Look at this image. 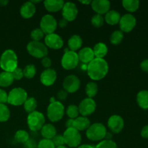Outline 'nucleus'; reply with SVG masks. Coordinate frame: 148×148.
<instances>
[{
    "mask_svg": "<svg viewBox=\"0 0 148 148\" xmlns=\"http://www.w3.org/2000/svg\"><path fill=\"white\" fill-rule=\"evenodd\" d=\"M108 64L104 59L95 58L87 65V73L88 77L93 81L103 79L108 72Z\"/></svg>",
    "mask_w": 148,
    "mask_h": 148,
    "instance_id": "nucleus-1",
    "label": "nucleus"
},
{
    "mask_svg": "<svg viewBox=\"0 0 148 148\" xmlns=\"http://www.w3.org/2000/svg\"><path fill=\"white\" fill-rule=\"evenodd\" d=\"M18 59L15 52L12 49H7L2 53L0 57V67L3 72H12L18 67Z\"/></svg>",
    "mask_w": 148,
    "mask_h": 148,
    "instance_id": "nucleus-2",
    "label": "nucleus"
},
{
    "mask_svg": "<svg viewBox=\"0 0 148 148\" xmlns=\"http://www.w3.org/2000/svg\"><path fill=\"white\" fill-rule=\"evenodd\" d=\"M106 127L101 123H94L90 124L86 130V137L92 142H101L105 140L106 135Z\"/></svg>",
    "mask_w": 148,
    "mask_h": 148,
    "instance_id": "nucleus-3",
    "label": "nucleus"
},
{
    "mask_svg": "<svg viewBox=\"0 0 148 148\" xmlns=\"http://www.w3.org/2000/svg\"><path fill=\"white\" fill-rule=\"evenodd\" d=\"M65 113V108L62 102L58 101H55L49 103L48 106L46 114L52 122H58L62 119Z\"/></svg>",
    "mask_w": 148,
    "mask_h": 148,
    "instance_id": "nucleus-4",
    "label": "nucleus"
},
{
    "mask_svg": "<svg viewBox=\"0 0 148 148\" xmlns=\"http://www.w3.org/2000/svg\"><path fill=\"white\" fill-rule=\"evenodd\" d=\"M27 98V92L22 88L12 89L8 93L7 103L14 106H20L24 104Z\"/></svg>",
    "mask_w": 148,
    "mask_h": 148,
    "instance_id": "nucleus-5",
    "label": "nucleus"
},
{
    "mask_svg": "<svg viewBox=\"0 0 148 148\" xmlns=\"http://www.w3.org/2000/svg\"><path fill=\"white\" fill-rule=\"evenodd\" d=\"M46 119L41 112L38 111L29 114L27 118V124L32 132L40 131L45 125Z\"/></svg>",
    "mask_w": 148,
    "mask_h": 148,
    "instance_id": "nucleus-6",
    "label": "nucleus"
},
{
    "mask_svg": "<svg viewBox=\"0 0 148 148\" xmlns=\"http://www.w3.org/2000/svg\"><path fill=\"white\" fill-rule=\"evenodd\" d=\"M65 145L68 147H77L82 142V136L79 132L75 128H67L63 134Z\"/></svg>",
    "mask_w": 148,
    "mask_h": 148,
    "instance_id": "nucleus-7",
    "label": "nucleus"
},
{
    "mask_svg": "<svg viewBox=\"0 0 148 148\" xmlns=\"http://www.w3.org/2000/svg\"><path fill=\"white\" fill-rule=\"evenodd\" d=\"M26 49L29 54L36 59H43L47 56L48 48L40 41L31 40L27 43Z\"/></svg>",
    "mask_w": 148,
    "mask_h": 148,
    "instance_id": "nucleus-8",
    "label": "nucleus"
},
{
    "mask_svg": "<svg viewBox=\"0 0 148 148\" xmlns=\"http://www.w3.org/2000/svg\"><path fill=\"white\" fill-rule=\"evenodd\" d=\"M79 58L77 52L68 51L64 52L61 60L62 66L65 70H72L79 64Z\"/></svg>",
    "mask_w": 148,
    "mask_h": 148,
    "instance_id": "nucleus-9",
    "label": "nucleus"
},
{
    "mask_svg": "<svg viewBox=\"0 0 148 148\" xmlns=\"http://www.w3.org/2000/svg\"><path fill=\"white\" fill-rule=\"evenodd\" d=\"M57 21L51 14H45L41 17L40 22V28L44 34L49 35L53 33L57 27Z\"/></svg>",
    "mask_w": 148,
    "mask_h": 148,
    "instance_id": "nucleus-10",
    "label": "nucleus"
},
{
    "mask_svg": "<svg viewBox=\"0 0 148 148\" xmlns=\"http://www.w3.org/2000/svg\"><path fill=\"white\" fill-rule=\"evenodd\" d=\"M96 103L93 98H85L79 103L78 106L79 112L82 116L88 117L95 112L96 109Z\"/></svg>",
    "mask_w": 148,
    "mask_h": 148,
    "instance_id": "nucleus-11",
    "label": "nucleus"
},
{
    "mask_svg": "<svg viewBox=\"0 0 148 148\" xmlns=\"http://www.w3.org/2000/svg\"><path fill=\"white\" fill-rule=\"evenodd\" d=\"M119 27L123 33H130L132 31L137 24V20L133 14L127 13L121 16L119 21Z\"/></svg>",
    "mask_w": 148,
    "mask_h": 148,
    "instance_id": "nucleus-12",
    "label": "nucleus"
},
{
    "mask_svg": "<svg viewBox=\"0 0 148 148\" xmlns=\"http://www.w3.org/2000/svg\"><path fill=\"white\" fill-rule=\"evenodd\" d=\"M80 87V80L74 75H68L63 81V88L68 93H75Z\"/></svg>",
    "mask_w": 148,
    "mask_h": 148,
    "instance_id": "nucleus-13",
    "label": "nucleus"
},
{
    "mask_svg": "<svg viewBox=\"0 0 148 148\" xmlns=\"http://www.w3.org/2000/svg\"><path fill=\"white\" fill-rule=\"evenodd\" d=\"M62 11V17L68 23L74 21L78 15V9L76 4L70 1L64 3Z\"/></svg>",
    "mask_w": 148,
    "mask_h": 148,
    "instance_id": "nucleus-14",
    "label": "nucleus"
},
{
    "mask_svg": "<svg viewBox=\"0 0 148 148\" xmlns=\"http://www.w3.org/2000/svg\"><path fill=\"white\" fill-rule=\"evenodd\" d=\"M44 41L46 46L53 50H58L62 49L64 45V40L59 35L56 33H51L46 35L44 38Z\"/></svg>",
    "mask_w": 148,
    "mask_h": 148,
    "instance_id": "nucleus-15",
    "label": "nucleus"
},
{
    "mask_svg": "<svg viewBox=\"0 0 148 148\" xmlns=\"http://www.w3.org/2000/svg\"><path fill=\"white\" fill-rule=\"evenodd\" d=\"M108 127L114 134H119L124 127V121L122 117L117 114L111 116L108 120Z\"/></svg>",
    "mask_w": 148,
    "mask_h": 148,
    "instance_id": "nucleus-16",
    "label": "nucleus"
},
{
    "mask_svg": "<svg viewBox=\"0 0 148 148\" xmlns=\"http://www.w3.org/2000/svg\"><path fill=\"white\" fill-rule=\"evenodd\" d=\"M56 78H57V74L55 69L49 68V69H45L40 74V80L43 85L49 87L54 84Z\"/></svg>",
    "mask_w": 148,
    "mask_h": 148,
    "instance_id": "nucleus-17",
    "label": "nucleus"
},
{
    "mask_svg": "<svg viewBox=\"0 0 148 148\" xmlns=\"http://www.w3.org/2000/svg\"><path fill=\"white\" fill-rule=\"evenodd\" d=\"M91 7L96 14H106L111 8V2L108 0H93L91 3Z\"/></svg>",
    "mask_w": 148,
    "mask_h": 148,
    "instance_id": "nucleus-18",
    "label": "nucleus"
},
{
    "mask_svg": "<svg viewBox=\"0 0 148 148\" xmlns=\"http://www.w3.org/2000/svg\"><path fill=\"white\" fill-rule=\"evenodd\" d=\"M77 55L79 62L83 63V64L87 65L95 58L92 49L88 46L81 49L77 53Z\"/></svg>",
    "mask_w": 148,
    "mask_h": 148,
    "instance_id": "nucleus-19",
    "label": "nucleus"
},
{
    "mask_svg": "<svg viewBox=\"0 0 148 148\" xmlns=\"http://www.w3.org/2000/svg\"><path fill=\"white\" fill-rule=\"evenodd\" d=\"M36 12V5L31 1H26L20 9V14L24 19H30L34 16Z\"/></svg>",
    "mask_w": 148,
    "mask_h": 148,
    "instance_id": "nucleus-20",
    "label": "nucleus"
},
{
    "mask_svg": "<svg viewBox=\"0 0 148 148\" xmlns=\"http://www.w3.org/2000/svg\"><path fill=\"white\" fill-rule=\"evenodd\" d=\"M64 3L63 0H46L43 1L44 7L50 12H57L62 10Z\"/></svg>",
    "mask_w": 148,
    "mask_h": 148,
    "instance_id": "nucleus-21",
    "label": "nucleus"
},
{
    "mask_svg": "<svg viewBox=\"0 0 148 148\" xmlns=\"http://www.w3.org/2000/svg\"><path fill=\"white\" fill-rule=\"evenodd\" d=\"M90 121L88 117L79 116L77 118L74 119L73 128L77 130L78 132L87 130L90 126Z\"/></svg>",
    "mask_w": 148,
    "mask_h": 148,
    "instance_id": "nucleus-22",
    "label": "nucleus"
},
{
    "mask_svg": "<svg viewBox=\"0 0 148 148\" xmlns=\"http://www.w3.org/2000/svg\"><path fill=\"white\" fill-rule=\"evenodd\" d=\"M121 14L116 10H109L104 17V20L106 23L110 25H116L119 24L121 19Z\"/></svg>",
    "mask_w": 148,
    "mask_h": 148,
    "instance_id": "nucleus-23",
    "label": "nucleus"
},
{
    "mask_svg": "<svg viewBox=\"0 0 148 148\" xmlns=\"http://www.w3.org/2000/svg\"><path fill=\"white\" fill-rule=\"evenodd\" d=\"M82 43V39L79 35H73L68 40V47L69 51L76 52L77 51L80 50Z\"/></svg>",
    "mask_w": 148,
    "mask_h": 148,
    "instance_id": "nucleus-24",
    "label": "nucleus"
},
{
    "mask_svg": "<svg viewBox=\"0 0 148 148\" xmlns=\"http://www.w3.org/2000/svg\"><path fill=\"white\" fill-rule=\"evenodd\" d=\"M40 133L43 139L52 140L56 135V129L53 124H45L40 130Z\"/></svg>",
    "mask_w": 148,
    "mask_h": 148,
    "instance_id": "nucleus-25",
    "label": "nucleus"
},
{
    "mask_svg": "<svg viewBox=\"0 0 148 148\" xmlns=\"http://www.w3.org/2000/svg\"><path fill=\"white\" fill-rule=\"evenodd\" d=\"M95 58L98 59H103L108 53V47L104 43H96L92 49Z\"/></svg>",
    "mask_w": 148,
    "mask_h": 148,
    "instance_id": "nucleus-26",
    "label": "nucleus"
},
{
    "mask_svg": "<svg viewBox=\"0 0 148 148\" xmlns=\"http://www.w3.org/2000/svg\"><path fill=\"white\" fill-rule=\"evenodd\" d=\"M137 103L139 106L143 109H148V90H143L137 93Z\"/></svg>",
    "mask_w": 148,
    "mask_h": 148,
    "instance_id": "nucleus-27",
    "label": "nucleus"
},
{
    "mask_svg": "<svg viewBox=\"0 0 148 148\" xmlns=\"http://www.w3.org/2000/svg\"><path fill=\"white\" fill-rule=\"evenodd\" d=\"M14 78L11 72H2L0 73V87L8 88L14 82Z\"/></svg>",
    "mask_w": 148,
    "mask_h": 148,
    "instance_id": "nucleus-28",
    "label": "nucleus"
},
{
    "mask_svg": "<svg viewBox=\"0 0 148 148\" xmlns=\"http://www.w3.org/2000/svg\"><path fill=\"white\" fill-rule=\"evenodd\" d=\"M122 6L130 14H132L139 9L140 1L138 0H124L122 1Z\"/></svg>",
    "mask_w": 148,
    "mask_h": 148,
    "instance_id": "nucleus-29",
    "label": "nucleus"
},
{
    "mask_svg": "<svg viewBox=\"0 0 148 148\" xmlns=\"http://www.w3.org/2000/svg\"><path fill=\"white\" fill-rule=\"evenodd\" d=\"M38 103L37 101L33 97H30V98H27L25 102L23 104V107L26 113L27 114H31L33 111H36V108H37Z\"/></svg>",
    "mask_w": 148,
    "mask_h": 148,
    "instance_id": "nucleus-30",
    "label": "nucleus"
},
{
    "mask_svg": "<svg viewBox=\"0 0 148 148\" xmlns=\"http://www.w3.org/2000/svg\"><path fill=\"white\" fill-rule=\"evenodd\" d=\"M98 91V84L95 82H90L87 84L85 87V92L88 95V98H92L97 95Z\"/></svg>",
    "mask_w": 148,
    "mask_h": 148,
    "instance_id": "nucleus-31",
    "label": "nucleus"
},
{
    "mask_svg": "<svg viewBox=\"0 0 148 148\" xmlns=\"http://www.w3.org/2000/svg\"><path fill=\"white\" fill-rule=\"evenodd\" d=\"M14 140L18 143L21 144H25L29 140H30V136L27 132L25 130H18L14 134Z\"/></svg>",
    "mask_w": 148,
    "mask_h": 148,
    "instance_id": "nucleus-32",
    "label": "nucleus"
},
{
    "mask_svg": "<svg viewBox=\"0 0 148 148\" xmlns=\"http://www.w3.org/2000/svg\"><path fill=\"white\" fill-rule=\"evenodd\" d=\"M124 39V33L121 30H115L110 36V42L113 45H119Z\"/></svg>",
    "mask_w": 148,
    "mask_h": 148,
    "instance_id": "nucleus-33",
    "label": "nucleus"
},
{
    "mask_svg": "<svg viewBox=\"0 0 148 148\" xmlns=\"http://www.w3.org/2000/svg\"><path fill=\"white\" fill-rule=\"evenodd\" d=\"M10 118V111L6 104L0 103V122H6Z\"/></svg>",
    "mask_w": 148,
    "mask_h": 148,
    "instance_id": "nucleus-34",
    "label": "nucleus"
},
{
    "mask_svg": "<svg viewBox=\"0 0 148 148\" xmlns=\"http://www.w3.org/2000/svg\"><path fill=\"white\" fill-rule=\"evenodd\" d=\"M66 114L69 119H75L79 115L78 106L75 105V104H71L66 108Z\"/></svg>",
    "mask_w": 148,
    "mask_h": 148,
    "instance_id": "nucleus-35",
    "label": "nucleus"
},
{
    "mask_svg": "<svg viewBox=\"0 0 148 148\" xmlns=\"http://www.w3.org/2000/svg\"><path fill=\"white\" fill-rule=\"evenodd\" d=\"M23 75L27 79H32L36 75V67L34 64H28L23 69Z\"/></svg>",
    "mask_w": 148,
    "mask_h": 148,
    "instance_id": "nucleus-36",
    "label": "nucleus"
},
{
    "mask_svg": "<svg viewBox=\"0 0 148 148\" xmlns=\"http://www.w3.org/2000/svg\"><path fill=\"white\" fill-rule=\"evenodd\" d=\"M95 148H118L116 143L112 140H103L99 142Z\"/></svg>",
    "mask_w": 148,
    "mask_h": 148,
    "instance_id": "nucleus-37",
    "label": "nucleus"
},
{
    "mask_svg": "<svg viewBox=\"0 0 148 148\" xmlns=\"http://www.w3.org/2000/svg\"><path fill=\"white\" fill-rule=\"evenodd\" d=\"M44 33L42 31L40 27L39 28H35L30 33V38H31L32 40H33V41H40L44 38Z\"/></svg>",
    "mask_w": 148,
    "mask_h": 148,
    "instance_id": "nucleus-38",
    "label": "nucleus"
},
{
    "mask_svg": "<svg viewBox=\"0 0 148 148\" xmlns=\"http://www.w3.org/2000/svg\"><path fill=\"white\" fill-rule=\"evenodd\" d=\"M104 17L101 14H95L91 18V23L95 27H101L104 24Z\"/></svg>",
    "mask_w": 148,
    "mask_h": 148,
    "instance_id": "nucleus-39",
    "label": "nucleus"
},
{
    "mask_svg": "<svg viewBox=\"0 0 148 148\" xmlns=\"http://www.w3.org/2000/svg\"><path fill=\"white\" fill-rule=\"evenodd\" d=\"M37 148H56L51 140L42 139L37 144Z\"/></svg>",
    "mask_w": 148,
    "mask_h": 148,
    "instance_id": "nucleus-40",
    "label": "nucleus"
},
{
    "mask_svg": "<svg viewBox=\"0 0 148 148\" xmlns=\"http://www.w3.org/2000/svg\"><path fill=\"white\" fill-rule=\"evenodd\" d=\"M12 75L13 78H14V80H20V79H22V78L24 77L23 69H20V67L16 68V69L12 72Z\"/></svg>",
    "mask_w": 148,
    "mask_h": 148,
    "instance_id": "nucleus-41",
    "label": "nucleus"
},
{
    "mask_svg": "<svg viewBox=\"0 0 148 148\" xmlns=\"http://www.w3.org/2000/svg\"><path fill=\"white\" fill-rule=\"evenodd\" d=\"M52 142H53V145L55 147H59V146L65 145L64 141L63 136L62 135H57L56 134L53 139H52Z\"/></svg>",
    "mask_w": 148,
    "mask_h": 148,
    "instance_id": "nucleus-42",
    "label": "nucleus"
},
{
    "mask_svg": "<svg viewBox=\"0 0 148 148\" xmlns=\"http://www.w3.org/2000/svg\"><path fill=\"white\" fill-rule=\"evenodd\" d=\"M8 100V93L4 90L0 88V103L5 104Z\"/></svg>",
    "mask_w": 148,
    "mask_h": 148,
    "instance_id": "nucleus-43",
    "label": "nucleus"
},
{
    "mask_svg": "<svg viewBox=\"0 0 148 148\" xmlns=\"http://www.w3.org/2000/svg\"><path fill=\"white\" fill-rule=\"evenodd\" d=\"M68 96V92L66 91H65L64 90H61L58 92V93L56 94V98H57L58 101H65L66 98Z\"/></svg>",
    "mask_w": 148,
    "mask_h": 148,
    "instance_id": "nucleus-44",
    "label": "nucleus"
},
{
    "mask_svg": "<svg viewBox=\"0 0 148 148\" xmlns=\"http://www.w3.org/2000/svg\"><path fill=\"white\" fill-rule=\"evenodd\" d=\"M41 64L43 67L46 68V69H49L51 66L52 61L50 58L48 57V56H46V57L41 59Z\"/></svg>",
    "mask_w": 148,
    "mask_h": 148,
    "instance_id": "nucleus-45",
    "label": "nucleus"
},
{
    "mask_svg": "<svg viewBox=\"0 0 148 148\" xmlns=\"http://www.w3.org/2000/svg\"><path fill=\"white\" fill-rule=\"evenodd\" d=\"M140 68L145 72L148 73V59H145L140 64Z\"/></svg>",
    "mask_w": 148,
    "mask_h": 148,
    "instance_id": "nucleus-46",
    "label": "nucleus"
},
{
    "mask_svg": "<svg viewBox=\"0 0 148 148\" xmlns=\"http://www.w3.org/2000/svg\"><path fill=\"white\" fill-rule=\"evenodd\" d=\"M140 134H141V137L144 139H147L148 140V125L145 126L141 130V132H140Z\"/></svg>",
    "mask_w": 148,
    "mask_h": 148,
    "instance_id": "nucleus-47",
    "label": "nucleus"
},
{
    "mask_svg": "<svg viewBox=\"0 0 148 148\" xmlns=\"http://www.w3.org/2000/svg\"><path fill=\"white\" fill-rule=\"evenodd\" d=\"M25 145V148H37V144L36 142L33 141L31 140H29L27 143Z\"/></svg>",
    "mask_w": 148,
    "mask_h": 148,
    "instance_id": "nucleus-48",
    "label": "nucleus"
},
{
    "mask_svg": "<svg viewBox=\"0 0 148 148\" xmlns=\"http://www.w3.org/2000/svg\"><path fill=\"white\" fill-rule=\"evenodd\" d=\"M59 25V27H62V28H64V27H66V25H68V22L66 21V20H64V19H62V20L59 21V23H58Z\"/></svg>",
    "mask_w": 148,
    "mask_h": 148,
    "instance_id": "nucleus-49",
    "label": "nucleus"
},
{
    "mask_svg": "<svg viewBox=\"0 0 148 148\" xmlns=\"http://www.w3.org/2000/svg\"><path fill=\"white\" fill-rule=\"evenodd\" d=\"M73 121H74V119H68L67 121H66V124H65V125H66V129L72 128V127H73Z\"/></svg>",
    "mask_w": 148,
    "mask_h": 148,
    "instance_id": "nucleus-50",
    "label": "nucleus"
},
{
    "mask_svg": "<svg viewBox=\"0 0 148 148\" xmlns=\"http://www.w3.org/2000/svg\"><path fill=\"white\" fill-rule=\"evenodd\" d=\"M77 148H95V146L92 145H89V144H84V145H80L79 146H78Z\"/></svg>",
    "mask_w": 148,
    "mask_h": 148,
    "instance_id": "nucleus-51",
    "label": "nucleus"
},
{
    "mask_svg": "<svg viewBox=\"0 0 148 148\" xmlns=\"http://www.w3.org/2000/svg\"><path fill=\"white\" fill-rule=\"evenodd\" d=\"M79 2L82 3V4H85V5H89V4H91L92 3V1L91 0H85V1H79Z\"/></svg>",
    "mask_w": 148,
    "mask_h": 148,
    "instance_id": "nucleus-52",
    "label": "nucleus"
},
{
    "mask_svg": "<svg viewBox=\"0 0 148 148\" xmlns=\"http://www.w3.org/2000/svg\"><path fill=\"white\" fill-rule=\"evenodd\" d=\"M111 138H112V134H111V132H107L105 140H111Z\"/></svg>",
    "mask_w": 148,
    "mask_h": 148,
    "instance_id": "nucleus-53",
    "label": "nucleus"
},
{
    "mask_svg": "<svg viewBox=\"0 0 148 148\" xmlns=\"http://www.w3.org/2000/svg\"><path fill=\"white\" fill-rule=\"evenodd\" d=\"M9 3V1L7 0H0V5L1 6H6Z\"/></svg>",
    "mask_w": 148,
    "mask_h": 148,
    "instance_id": "nucleus-54",
    "label": "nucleus"
},
{
    "mask_svg": "<svg viewBox=\"0 0 148 148\" xmlns=\"http://www.w3.org/2000/svg\"><path fill=\"white\" fill-rule=\"evenodd\" d=\"M56 148H69V147L66 145H62V146H59V147H56Z\"/></svg>",
    "mask_w": 148,
    "mask_h": 148,
    "instance_id": "nucleus-55",
    "label": "nucleus"
}]
</instances>
